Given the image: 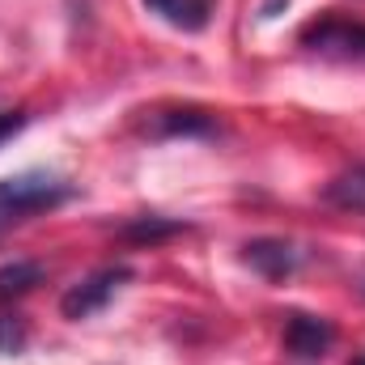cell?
Instances as JSON below:
<instances>
[{"label": "cell", "instance_id": "cell-3", "mask_svg": "<svg viewBox=\"0 0 365 365\" xmlns=\"http://www.w3.org/2000/svg\"><path fill=\"white\" fill-rule=\"evenodd\" d=\"M128 268H102V272L86 276V280H77L64 297H60V310H64V319H73V323H81V319H90L98 310H106V302L115 297V289L128 280Z\"/></svg>", "mask_w": 365, "mask_h": 365}, {"label": "cell", "instance_id": "cell-14", "mask_svg": "<svg viewBox=\"0 0 365 365\" xmlns=\"http://www.w3.org/2000/svg\"><path fill=\"white\" fill-rule=\"evenodd\" d=\"M353 365H365V357H361V361H353Z\"/></svg>", "mask_w": 365, "mask_h": 365}, {"label": "cell", "instance_id": "cell-8", "mask_svg": "<svg viewBox=\"0 0 365 365\" xmlns=\"http://www.w3.org/2000/svg\"><path fill=\"white\" fill-rule=\"evenodd\" d=\"M43 276H47V268L38 259H13V264H4L0 268V306L26 297L34 284H43Z\"/></svg>", "mask_w": 365, "mask_h": 365}, {"label": "cell", "instance_id": "cell-6", "mask_svg": "<svg viewBox=\"0 0 365 365\" xmlns=\"http://www.w3.org/2000/svg\"><path fill=\"white\" fill-rule=\"evenodd\" d=\"M212 4H217V0H145V9H149V13H158L166 26L187 30V34H195V30H204V26H208Z\"/></svg>", "mask_w": 365, "mask_h": 365}, {"label": "cell", "instance_id": "cell-13", "mask_svg": "<svg viewBox=\"0 0 365 365\" xmlns=\"http://www.w3.org/2000/svg\"><path fill=\"white\" fill-rule=\"evenodd\" d=\"M357 284H361V293H365V272H361V280H357Z\"/></svg>", "mask_w": 365, "mask_h": 365}, {"label": "cell", "instance_id": "cell-4", "mask_svg": "<svg viewBox=\"0 0 365 365\" xmlns=\"http://www.w3.org/2000/svg\"><path fill=\"white\" fill-rule=\"evenodd\" d=\"M280 344H284L289 357H297V361H314V357H323V353L336 344V327H331L327 319H319V314H302V310H293L289 323H284Z\"/></svg>", "mask_w": 365, "mask_h": 365}, {"label": "cell", "instance_id": "cell-12", "mask_svg": "<svg viewBox=\"0 0 365 365\" xmlns=\"http://www.w3.org/2000/svg\"><path fill=\"white\" fill-rule=\"evenodd\" d=\"M21 128H26V115H21V110H4V106H0V145H4L13 132H21Z\"/></svg>", "mask_w": 365, "mask_h": 365}, {"label": "cell", "instance_id": "cell-5", "mask_svg": "<svg viewBox=\"0 0 365 365\" xmlns=\"http://www.w3.org/2000/svg\"><path fill=\"white\" fill-rule=\"evenodd\" d=\"M242 259H247L259 276H268V280H284V276L297 272L302 251H297L293 242H284V238H255V242L242 247Z\"/></svg>", "mask_w": 365, "mask_h": 365}, {"label": "cell", "instance_id": "cell-1", "mask_svg": "<svg viewBox=\"0 0 365 365\" xmlns=\"http://www.w3.org/2000/svg\"><path fill=\"white\" fill-rule=\"evenodd\" d=\"M64 200H73V187L64 179H51V175H17V179H0V238L38 217V212H51L60 208Z\"/></svg>", "mask_w": 365, "mask_h": 365}, {"label": "cell", "instance_id": "cell-2", "mask_svg": "<svg viewBox=\"0 0 365 365\" xmlns=\"http://www.w3.org/2000/svg\"><path fill=\"white\" fill-rule=\"evenodd\" d=\"M302 47L327 60H365V21L344 13H323L302 30Z\"/></svg>", "mask_w": 365, "mask_h": 365}, {"label": "cell", "instance_id": "cell-10", "mask_svg": "<svg viewBox=\"0 0 365 365\" xmlns=\"http://www.w3.org/2000/svg\"><path fill=\"white\" fill-rule=\"evenodd\" d=\"M182 225L179 221H162V217H140V221H132L123 234L132 238V242H153V238H170V234H179Z\"/></svg>", "mask_w": 365, "mask_h": 365}, {"label": "cell", "instance_id": "cell-7", "mask_svg": "<svg viewBox=\"0 0 365 365\" xmlns=\"http://www.w3.org/2000/svg\"><path fill=\"white\" fill-rule=\"evenodd\" d=\"M217 119L204 110H158L153 115V136H212Z\"/></svg>", "mask_w": 365, "mask_h": 365}, {"label": "cell", "instance_id": "cell-11", "mask_svg": "<svg viewBox=\"0 0 365 365\" xmlns=\"http://www.w3.org/2000/svg\"><path fill=\"white\" fill-rule=\"evenodd\" d=\"M26 349V323L17 314H0V353H21Z\"/></svg>", "mask_w": 365, "mask_h": 365}, {"label": "cell", "instance_id": "cell-9", "mask_svg": "<svg viewBox=\"0 0 365 365\" xmlns=\"http://www.w3.org/2000/svg\"><path fill=\"white\" fill-rule=\"evenodd\" d=\"M323 200L336 204V208H349V212H365V166H353L344 175L323 187Z\"/></svg>", "mask_w": 365, "mask_h": 365}]
</instances>
